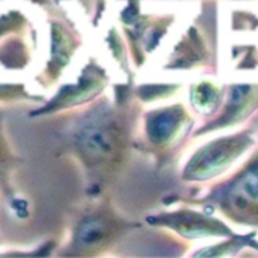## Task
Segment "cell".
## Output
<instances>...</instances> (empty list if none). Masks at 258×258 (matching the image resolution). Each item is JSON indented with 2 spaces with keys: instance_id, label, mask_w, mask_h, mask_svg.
<instances>
[]
</instances>
